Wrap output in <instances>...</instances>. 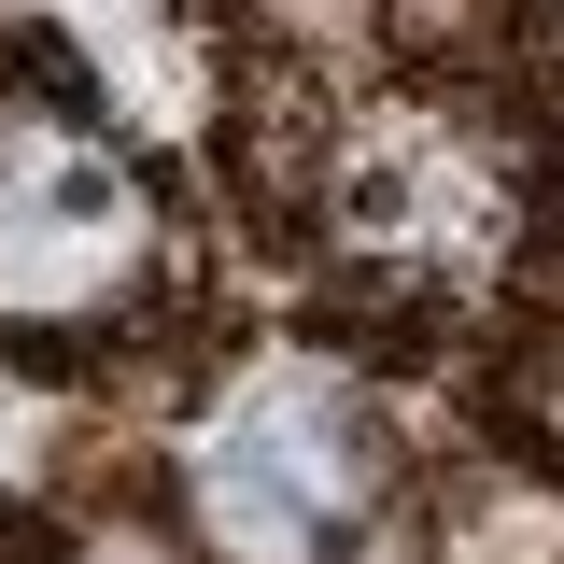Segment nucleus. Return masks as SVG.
<instances>
[{"label":"nucleus","mask_w":564,"mask_h":564,"mask_svg":"<svg viewBox=\"0 0 564 564\" xmlns=\"http://www.w3.org/2000/svg\"><path fill=\"white\" fill-rule=\"evenodd\" d=\"M367 494H381V452H367L352 395H325V381L240 395V410L212 423V452H198L212 536L254 551V564H325L352 522H367Z\"/></svg>","instance_id":"f257e3e1"}]
</instances>
